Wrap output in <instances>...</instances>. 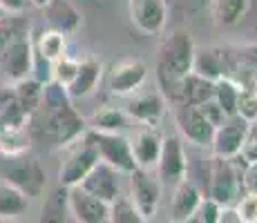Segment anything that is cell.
Listing matches in <instances>:
<instances>
[{
	"label": "cell",
	"mask_w": 257,
	"mask_h": 223,
	"mask_svg": "<svg viewBox=\"0 0 257 223\" xmlns=\"http://www.w3.org/2000/svg\"><path fill=\"white\" fill-rule=\"evenodd\" d=\"M76 69H78V58H72V56L65 54L63 58H58V61L54 63L52 83H56V85H61L63 89H65L74 81V76H76Z\"/></svg>",
	"instance_id": "obj_32"
},
{
	"label": "cell",
	"mask_w": 257,
	"mask_h": 223,
	"mask_svg": "<svg viewBox=\"0 0 257 223\" xmlns=\"http://www.w3.org/2000/svg\"><path fill=\"white\" fill-rule=\"evenodd\" d=\"M148 81V65L141 58H123L107 72V89L114 96H130L139 92Z\"/></svg>",
	"instance_id": "obj_10"
},
{
	"label": "cell",
	"mask_w": 257,
	"mask_h": 223,
	"mask_svg": "<svg viewBox=\"0 0 257 223\" xmlns=\"http://www.w3.org/2000/svg\"><path fill=\"white\" fill-rule=\"evenodd\" d=\"M217 223H244V221L237 216V212L233 210V205H230V207H224V210H221L219 221H217Z\"/></svg>",
	"instance_id": "obj_40"
},
{
	"label": "cell",
	"mask_w": 257,
	"mask_h": 223,
	"mask_svg": "<svg viewBox=\"0 0 257 223\" xmlns=\"http://www.w3.org/2000/svg\"><path fill=\"white\" fill-rule=\"evenodd\" d=\"M248 134H253V136H257V118L253 123H248Z\"/></svg>",
	"instance_id": "obj_43"
},
{
	"label": "cell",
	"mask_w": 257,
	"mask_h": 223,
	"mask_svg": "<svg viewBox=\"0 0 257 223\" xmlns=\"http://www.w3.org/2000/svg\"><path fill=\"white\" fill-rule=\"evenodd\" d=\"M239 190H241V172L237 167V158L212 156L210 187H208L210 199L224 207H230L239 199Z\"/></svg>",
	"instance_id": "obj_6"
},
{
	"label": "cell",
	"mask_w": 257,
	"mask_h": 223,
	"mask_svg": "<svg viewBox=\"0 0 257 223\" xmlns=\"http://www.w3.org/2000/svg\"><path fill=\"white\" fill-rule=\"evenodd\" d=\"M197 45L188 29H175L161 41L159 63H157V87L172 105L179 103L181 81L192 72Z\"/></svg>",
	"instance_id": "obj_2"
},
{
	"label": "cell",
	"mask_w": 257,
	"mask_h": 223,
	"mask_svg": "<svg viewBox=\"0 0 257 223\" xmlns=\"http://www.w3.org/2000/svg\"><path fill=\"white\" fill-rule=\"evenodd\" d=\"M181 223H201L199 219H197V216L195 214H190V216H188V219H184V221H181Z\"/></svg>",
	"instance_id": "obj_44"
},
{
	"label": "cell",
	"mask_w": 257,
	"mask_h": 223,
	"mask_svg": "<svg viewBox=\"0 0 257 223\" xmlns=\"http://www.w3.org/2000/svg\"><path fill=\"white\" fill-rule=\"evenodd\" d=\"M130 181V199L135 207L141 212L146 219H152L157 214V207L161 201V181L155 170H146V167H137L127 174Z\"/></svg>",
	"instance_id": "obj_7"
},
{
	"label": "cell",
	"mask_w": 257,
	"mask_h": 223,
	"mask_svg": "<svg viewBox=\"0 0 257 223\" xmlns=\"http://www.w3.org/2000/svg\"><path fill=\"white\" fill-rule=\"evenodd\" d=\"M241 187L250 194H257V163L255 165H246V172L241 174Z\"/></svg>",
	"instance_id": "obj_39"
},
{
	"label": "cell",
	"mask_w": 257,
	"mask_h": 223,
	"mask_svg": "<svg viewBox=\"0 0 257 223\" xmlns=\"http://www.w3.org/2000/svg\"><path fill=\"white\" fill-rule=\"evenodd\" d=\"M32 63H34V43L32 34L18 36L14 43L5 47L0 54V67H3L5 76L9 83H18L32 74Z\"/></svg>",
	"instance_id": "obj_12"
},
{
	"label": "cell",
	"mask_w": 257,
	"mask_h": 223,
	"mask_svg": "<svg viewBox=\"0 0 257 223\" xmlns=\"http://www.w3.org/2000/svg\"><path fill=\"white\" fill-rule=\"evenodd\" d=\"M0 178L3 183L21 190L27 199L41 196L47 187V174L41 161L27 152H21V154L0 152Z\"/></svg>",
	"instance_id": "obj_3"
},
{
	"label": "cell",
	"mask_w": 257,
	"mask_h": 223,
	"mask_svg": "<svg viewBox=\"0 0 257 223\" xmlns=\"http://www.w3.org/2000/svg\"><path fill=\"white\" fill-rule=\"evenodd\" d=\"M103 78V63L94 56H83L78 58V69H76V76L70 85L65 87L67 96L70 98H85L90 96L94 89L98 87Z\"/></svg>",
	"instance_id": "obj_18"
},
{
	"label": "cell",
	"mask_w": 257,
	"mask_h": 223,
	"mask_svg": "<svg viewBox=\"0 0 257 223\" xmlns=\"http://www.w3.org/2000/svg\"><path fill=\"white\" fill-rule=\"evenodd\" d=\"M96 163H98L96 147H94L92 138L85 134L78 141H74L72 145H67V156L58 167V185L63 187L81 185V181L90 174Z\"/></svg>",
	"instance_id": "obj_4"
},
{
	"label": "cell",
	"mask_w": 257,
	"mask_h": 223,
	"mask_svg": "<svg viewBox=\"0 0 257 223\" xmlns=\"http://www.w3.org/2000/svg\"><path fill=\"white\" fill-rule=\"evenodd\" d=\"M233 210L244 223H257V194L246 192L244 196H239L233 203Z\"/></svg>",
	"instance_id": "obj_34"
},
{
	"label": "cell",
	"mask_w": 257,
	"mask_h": 223,
	"mask_svg": "<svg viewBox=\"0 0 257 223\" xmlns=\"http://www.w3.org/2000/svg\"><path fill=\"white\" fill-rule=\"evenodd\" d=\"M34 52H38L43 58H47L49 63H56L58 58H63L67 54V36L54 29H41L38 36H32Z\"/></svg>",
	"instance_id": "obj_24"
},
{
	"label": "cell",
	"mask_w": 257,
	"mask_h": 223,
	"mask_svg": "<svg viewBox=\"0 0 257 223\" xmlns=\"http://www.w3.org/2000/svg\"><path fill=\"white\" fill-rule=\"evenodd\" d=\"M148 223H179V221H175V219H155V216H152V219H148Z\"/></svg>",
	"instance_id": "obj_42"
},
{
	"label": "cell",
	"mask_w": 257,
	"mask_h": 223,
	"mask_svg": "<svg viewBox=\"0 0 257 223\" xmlns=\"http://www.w3.org/2000/svg\"><path fill=\"white\" fill-rule=\"evenodd\" d=\"M49 0H29V5H32V7H38V9H43Z\"/></svg>",
	"instance_id": "obj_41"
},
{
	"label": "cell",
	"mask_w": 257,
	"mask_h": 223,
	"mask_svg": "<svg viewBox=\"0 0 257 223\" xmlns=\"http://www.w3.org/2000/svg\"><path fill=\"white\" fill-rule=\"evenodd\" d=\"M0 7H3L5 14H14V16H23L32 5L29 0H0Z\"/></svg>",
	"instance_id": "obj_38"
},
{
	"label": "cell",
	"mask_w": 257,
	"mask_h": 223,
	"mask_svg": "<svg viewBox=\"0 0 257 223\" xmlns=\"http://www.w3.org/2000/svg\"><path fill=\"white\" fill-rule=\"evenodd\" d=\"M5 16V12H3V7H0V18H3Z\"/></svg>",
	"instance_id": "obj_45"
},
{
	"label": "cell",
	"mask_w": 257,
	"mask_h": 223,
	"mask_svg": "<svg viewBox=\"0 0 257 223\" xmlns=\"http://www.w3.org/2000/svg\"><path fill=\"white\" fill-rule=\"evenodd\" d=\"M29 199L23 194L21 190L7 185V183H0V219L3 221H12L18 219L27 212Z\"/></svg>",
	"instance_id": "obj_26"
},
{
	"label": "cell",
	"mask_w": 257,
	"mask_h": 223,
	"mask_svg": "<svg viewBox=\"0 0 257 223\" xmlns=\"http://www.w3.org/2000/svg\"><path fill=\"white\" fill-rule=\"evenodd\" d=\"M192 72L212 83L224 78L226 76V47H217V45L197 47L195 58H192Z\"/></svg>",
	"instance_id": "obj_20"
},
{
	"label": "cell",
	"mask_w": 257,
	"mask_h": 223,
	"mask_svg": "<svg viewBox=\"0 0 257 223\" xmlns=\"http://www.w3.org/2000/svg\"><path fill=\"white\" fill-rule=\"evenodd\" d=\"M87 136L92 138L94 147H96L98 161L112 165L114 170H118L121 174H130L132 170H137L135 156H132V147H130V138L123 136L121 132H96V130H87Z\"/></svg>",
	"instance_id": "obj_5"
},
{
	"label": "cell",
	"mask_w": 257,
	"mask_h": 223,
	"mask_svg": "<svg viewBox=\"0 0 257 223\" xmlns=\"http://www.w3.org/2000/svg\"><path fill=\"white\" fill-rule=\"evenodd\" d=\"M29 34V27L23 16H14V14H5L0 18V54L5 52L9 43H14L18 36Z\"/></svg>",
	"instance_id": "obj_31"
},
{
	"label": "cell",
	"mask_w": 257,
	"mask_h": 223,
	"mask_svg": "<svg viewBox=\"0 0 257 223\" xmlns=\"http://www.w3.org/2000/svg\"><path fill=\"white\" fill-rule=\"evenodd\" d=\"M121 172L114 170L112 165L98 161L92 167V172L81 181V190H85L87 194L96 196V199L105 201L110 205L112 201H116L121 196Z\"/></svg>",
	"instance_id": "obj_13"
},
{
	"label": "cell",
	"mask_w": 257,
	"mask_h": 223,
	"mask_svg": "<svg viewBox=\"0 0 257 223\" xmlns=\"http://www.w3.org/2000/svg\"><path fill=\"white\" fill-rule=\"evenodd\" d=\"M127 7H130V21L139 32L155 36L166 27V0H130Z\"/></svg>",
	"instance_id": "obj_15"
},
{
	"label": "cell",
	"mask_w": 257,
	"mask_h": 223,
	"mask_svg": "<svg viewBox=\"0 0 257 223\" xmlns=\"http://www.w3.org/2000/svg\"><path fill=\"white\" fill-rule=\"evenodd\" d=\"M201 192L199 187L195 185V183L190 181V178H184V181H179L175 185V192H172V205H170V219L175 221H184L188 219L190 214H195L197 205H199L201 201Z\"/></svg>",
	"instance_id": "obj_21"
},
{
	"label": "cell",
	"mask_w": 257,
	"mask_h": 223,
	"mask_svg": "<svg viewBox=\"0 0 257 223\" xmlns=\"http://www.w3.org/2000/svg\"><path fill=\"white\" fill-rule=\"evenodd\" d=\"M201 110V114L206 116V121L210 123L212 127H217V125H221V121L226 118V114L224 110H221L219 105H217V101L215 98H210V101H206V103H201V105H197Z\"/></svg>",
	"instance_id": "obj_36"
},
{
	"label": "cell",
	"mask_w": 257,
	"mask_h": 223,
	"mask_svg": "<svg viewBox=\"0 0 257 223\" xmlns=\"http://www.w3.org/2000/svg\"><path fill=\"white\" fill-rule=\"evenodd\" d=\"M47 18V27L54 29V32H61L65 36L70 34H76L78 27L83 25V16L76 7L70 3V0H49V3L43 7Z\"/></svg>",
	"instance_id": "obj_19"
},
{
	"label": "cell",
	"mask_w": 257,
	"mask_h": 223,
	"mask_svg": "<svg viewBox=\"0 0 257 223\" xmlns=\"http://www.w3.org/2000/svg\"><path fill=\"white\" fill-rule=\"evenodd\" d=\"M237 116H241L246 123H253L257 118V87L241 89L237 98Z\"/></svg>",
	"instance_id": "obj_33"
},
{
	"label": "cell",
	"mask_w": 257,
	"mask_h": 223,
	"mask_svg": "<svg viewBox=\"0 0 257 223\" xmlns=\"http://www.w3.org/2000/svg\"><path fill=\"white\" fill-rule=\"evenodd\" d=\"M212 94H215V83L206 81V78L197 76L195 72H190L188 76L181 81L179 89V103L177 105H201V103L210 101Z\"/></svg>",
	"instance_id": "obj_23"
},
{
	"label": "cell",
	"mask_w": 257,
	"mask_h": 223,
	"mask_svg": "<svg viewBox=\"0 0 257 223\" xmlns=\"http://www.w3.org/2000/svg\"><path fill=\"white\" fill-rule=\"evenodd\" d=\"M12 85H14V92H16V96H18V103L23 105V110L27 112V116H32L34 110L38 107V103H41L43 85L32 76L23 78V81H18V83H12Z\"/></svg>",
	"instance_id": "obj_28"
},
{
	"label": "cell",
	"mask_w": 257,
	"mask_h": 223,
	"mask_svg": "<svg viewBox=\"0 0 257 223\" xmlns=\"http://www.w3.org/2000/svg\"><path fill=\"white\" fill-rule=\"evenodd\" d=\"M67 201H70V214L78 223H105L110 214V205L96 196L87 194L81 187H67Z\"/></svg>",
	"instance_id": "obj_16"
},
{
	"label": "cell",
	"mask_w": 257,
	"mask_h": 223,
	"mask_svg": "<svg viewBox=\"0 0 257 223\" xmlns=\"http://www.w3.org/2000/svg\"><path fill=\"white\" fill-rule=\"evenodd\" d=\"M0 223H9V221H3V219H0Z\"/></svg>",
	"instance_id": "obj_46"
},
{
	"label": "cell",
	"mask_w": 257,
	"mask_h": 223,
	"mask_svg": "<svg viewBox=\"0 0 257 223\" xmlns=\"http://www.w3.org/2000/svg\"><path fill=\"white\" fill-rule=\"evenodd\" d=\"M221 210H224V205H219L217 201H212L210 196H201L199 205H197V210H195V216L201 223H217L219 221Z\"/></svg>",
	"instance_id": "obj_35"
},
{
	"label": "cell",
	"mask_w": 257,
	"mask_h": 223,
	"mask_svg": "<svg viewBox=\"0 0 257 223\" xmlns=\"http://www.w3.org/2000/svg\"><path fill=\"white\" fill-rule=\"evenodd\" d=\"M246 136H248V123L241 116H226L221 121V125L215 127L212 134V156H221V158H237L241 145H244Z\"/></svg>",
	"instance_id": "obj_11"
},
{
	"label": "cell",
	"mask_w": 257,
	"mask_h": 223,
	"mask_svg": "<svg viewBox=\"0 0 257 223\" xmlns=\"http://www.w3.org/2000/svg\"><path fill=\"white\" fill-rule=\"evenodd\" d=\"M155 172H157V176H159L161 185H177L179 181L186 178L188 156H186V147H184L181 136H177V134L164 136Z\"/></svg>",
	"instance_id": "obj_8"
},
{
	"label": "cell",
	"mask_w": 257,
	"mask_h": 223,
	"mask_svg": "<svg viewBox=\"0 0 257 223\" xmlns=\"http://www.w3.org/2000/svg\"><path fill=\"white\" fill-rule=\"evenodd\" d=\"M87 134V121L72 105V98L56 83L43 85L41 103L29 116V136L49 138L58 147H67Z\"/></svg>",
	"instance_id": "obj_1"
},
{
	"label": "cell",
	"mask_w": 257,
	"mask_h": 223,
	"mask_svg": "<svg viewBox=\"0 0 257 223\" xmlns=\"http://www.w3.org/2000/svg\"><path fill=\"white\" fill-rule=\"evenodd\" d=\"M127 114L123 110H116L112 105H103L94 112L92 118H87V130L96 132H123L127 127Z\"/></svg>",
	"instance_id": "obj_25"
},
{
	"label": "cell",
	"mask_w": 257,
	"mask_h": 223,
	"mask_svg": "<svg viewBox=\"0 0 257 223\" xmlns=\"http://www.w3.org/2000/svg\"><path fill=\"white\" fill-rule=\"evenodd\" d=\"M161 143L164 136L157 127H146L137 130L130 136V147H132V156H135L137 167H146V170H155L157 158L161 152Z\"/></svg>",
	"instance_id": "obj_17"
},
{
	"label": "cell",
	"mask_w": 257,
	"mask_h": 223,
	"mask_svg": "<svg viewBox=\"0 0 257 223\" xmlns=\"http://www.w3.org/2000/svg\"><path fill=\"white\" fill-rule=\"evenodd\" d=\"M250 0H212V16L219 27H235L246 16Z\"/></svg>",
	"instance_id": "obj_27"
},
{
	"label": "cell",
	"mask_w": 257,
	"mask_h": 223,
	"mask_svg": "<svg viewBox=\"0 0 257 223\" xmlns=\"http://www.w3.org/2000/svg\"><path fill=\"white\" fill-rule=\"evenodd\" d=\"M175 123L181 138L195 143V145H210L215 127L206 121V116L197 105H175Z\"/></svg>",
	"instance_id": "obj_14"
},
{
	"label": "cell",
	"mask_w": 257,
	"mask_h": 223,
	"mask_svg": "<svg viewBox=\"0 0 257 223\" xmlns=\"http://www.w3.org/2000/svg\"><path fill=\"white\" fill-rule=\"evenodd\" d=\"M237 158L244 161V165H255L257 163V136H253V134L246 136V141H244V145H241Z\"/></svg>",
	"instance_id": "obj_37"
},
{
	"label": "cell",
	"mask_w": 257,
	"mask_h": 223,
	"mask_svg": "<svg viewBox=\"0 0 257 223\" xmlns=\"http://www.w3.org/2000/svg\"><path fill=\"white\" fill-rule=\"evenodd\" d=\"M110 223H148V219L135 207L127 196H118L116 201L110 203V214H107Z\"/></svg>",
	"instance_id": "obj_30"
},
{
	"label": "cell",
	"mask_w": 257,
	"mask_h": 223,
	"mask_svg": "<svg viewBox=\"0 0 257 223\" xmlns=\"http://www.w3.org/2000/svg\"><path fill=\"white\" fill-rule=\"evenodd\" d=\"M166 105H168V101L164 98V94L159 92V87H152V89L141 87L139 92L127 96L125 110L123 112L127 114V118L141 123V125L157 127L166 114Z\"/></svg>",
	"instance_id": "obj_9"
},
{
	"label": "cell",
	"mask_w": 257,
	"mask_h": 223,
	"mask_svg": "<svg viewBox=\"0 0 257 223\" xmlns=\"http://www.w3.org/2000/svg\"><path fill=\"white\" fill-rule=\"evenodd\" d=\"M239 92H241V87L235 85L230 78H219V81H215V94H212V98H215L217 105L224 110L226 116H233L237 112Z\"/></svg>",
	"instance_id": "obj_29"
},
{
	"label": "cell",
	"mask_w": 257,
	"mask_h": 223,
	"mask_svg": "<svg viewBox=\"0 0 257 223\" xmlns=\"http://www.w3.org/2000/svg\"><path fill=\"white\" fill-rule=\"evenodd\" d=\"M70 221V201H67V187L58 185L47 192L43 201L41 214L36 223H67Z\"/></svg>",
	"instance_id": "obj_22"
}]
</instances>
